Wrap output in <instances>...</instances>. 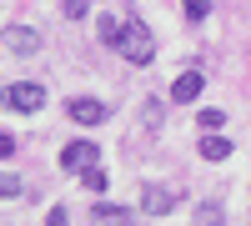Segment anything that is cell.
I'll return each instance as SVG.
<instances>
[{"instance_id":"1","label":"cell","mask_w":251,"mask_h":226,"mask_svg":"<svg viewBox=\"0 0 251 226\" xmlns=\"http://www.w3.org/2000/svg\"><path fill=\"white\" fill-rule=\"evenodd\" d=\"M116 50H121V60H131V66H151V60H156V35H151V25H146V20H126Z\"/></svg>"},{"instance_id":"2","label":"cell","mask_w":251,"mask_h":226,"mask_svg":"<svg viewBox=\"0 0 251 226\" xmlns=\"http://www.w3.org/2000/svg\"><path fill=\"white\" fill-rule=\"evenodd\" d=\"M0 106H10V111H20V116H30V111L46 106V91L30 86V80H15V86H0Z\"/></svg>"},{"instance_id":"3","label":"cell","mask_w":251,"mask_h":226,"mask_svg":"<svg viewBox=\"0 0 251 226\" xmlns=\"http://www.w3.org/2000/svg\"><path fill=\"white\" fill-rule=\"evenodd\" d=\"M176 201H181L176 186H156V181H151V186L141 191V211L146 216H166V211H176Z\"/></svg>"},{"instance_id":"4","label":"cell","mask_w":251,"mask_h":226,"mask_svg":"<svg viewBox=\"0 0 251 226\" xmlns=\"http://www.w3.org/2000/svg\"><path fill=\"white\" fill-rule=\"evenodd\" d=\"M0 46L15 50V55H35V50H40V30H30V25H5V30H0Z\"/></svg>"},{"instance_id":"5","label":"cell","mask_w":251,"mask_h":226,"mask_svg":"<svg viewBox=\"0 0 251 226\" xmlns=\"http://www.w3.org/2000/svg\"><path fill=\"white\" fill-rule=\"evenodd\" d=\"M71 121H75V126H100V121H106L111 116V106H106V100H91V96H80V100H71Z\"/></svg>"},{"instance_id":"6","label":"cell","mask_w":251,"mask_h":226,"mask_svg":"<svg viewBox=\"0 0 251 226\" xmlns=\"http://www.w3.org/2000/svg\"><path fill=\"white\" fill-rule=\"evenodd\" d=\"M60 166H66V171H86V166H96V146H91V141H71V146L60 151Z\"/></svg>"},{"instance_id":"7","label":"cell","mask_w":251,"mask_h":226,"mask_svg":"<svg viewBox=\"0 0 251 226\" xmlns=\"http://www.w3.org/2000/svg\"><path fill=\"white\" fill-rule=\"evenodd\" d=\"M201 91H206V75L201 71H181L176 86H171V100H196Z\"/></svg>"},{"instance_id":"8","label":"cell","mask_w":251,"mask_h":226,"mask_svg":"<svg viewBox=\"0 0 251 226\" xmlns=\"http://www.w3.org/2000/svg\"><path fill=\"white\" fill-rule=\"evenodd\" d=\"M201 156H206V161H226V156H231V141H226V136H216V131H211V136L201 141Z\"/></svg>"},{"instance_id":"9","label":"cell","mask_w":251,"mask_h":226,"mask_svg":"<svg viewBox=\"0 0 251 226\" xmlns=\"http://www.w3.org/2000/svg\"><path fill=\"white\" fill-rule=\"evenodd\" d=\"M96 221L100 226H131V211L126 206H96Z\"/></svg>"},{"instance_id":"10","label":"cell","mask_w":251,"mask_h":226,"mask_svg":"<svg viewBox=\"0 0 251 226\" xmlns=\"http://www.w3.org/2000/svg\"><path fill=\"white\" fill-rule=\"evenodd\" d=\"M121 30H126V20H116V15H106V20L96 25V35L106 40V46H116V40H121Z\"/></svg>"},{"instance_id":"11","label":"cell","mask_w":251,"mask_h":226,"mask_svg":"<svg viewBox=\"0 0 251 226\" xmlns=\"http://www.w3.org/2000/svg\"><path fill=\"white\" fill-rule=\"evenodd\" d=\"M196 226H221V206L216 201H201L196 206Z\"/></svg>"},{"instance_id":"12","label":"cell","mask_w":251,"mask_h":226,"mask_svg":"<svg viewBox=\"0 0 251 226\" xmlns=\"http://www.w3.org/2000/svg\"><path fill=\"white\" fill-rule=\"evenodd\" d=\"M80 181H86L91 191H106V186H111V181H106V171H100V166H86V171H80Z\"/></svg>"},{"instance_id":"13","label":"cell","mask_w":251,"mask_h":226,"mask_svg":"<svg viewBox=\"0 0 251 226\" xmlns=\"http://www.w3.org/2000/svg\"><path fill=\"white\" fill-rule=\"evenodd\" d=\"M10 196H20V176L0 171V201H10Z\"/></svg>"},{"instance_id":"14","label":"cell","mask_w":251,"mask_h":226,"mask_svg":"<svg viewBox=\"0 0 251 226\" xmlns=\"http://www.w3.org/2000/svg\"><path fill=\"white\" fill-rule=\"evenodd\" d=\"M221 121H226V116H221L216 106H206V111H201V126H206V131H221Z\"/></svg>"},{"instance_id":"15","label":"cell","mask_w":251,"mask_h":226,"mask_svg":"<svg viewBox=\"0 0 251 226\" xmlns=\"http://www.w3.org/2000/svg\"><path fill=\"white\" fill-rule=\"evenodd\" d=\"M186 15L201 20V15H211V0H186Z\"/></svg>"},{"instance_id":"16","label":"cell","mask_w":251,"mask_h":226,"mask_svg":"<svg viewBox=\"0 0 251 226\" xmlns=\"http://www.w3.org/2000/svg\"><path fill=\"white\" fill-rule=\"evenodd\" d=\"M46 226H71V216H66V206H55V211L46 216Z\"/></svg>"},{"instance_id":"17","label":"cell","mask_w":251,"mask_h":226,"mask_svg":"<svg viewBox=\"0 0 251 226\" xmlns=\"http://www.w3.org/2000/svg\"><path fill=\"white\" fill-rule=\"evenodd\" d=\"M66 15H71V20H80V15H86V0H66Z\"/></svg>"},{"instance_id":"18","label":"cell","mask_w":251,"mask_h":226,"mask_svg":"<svg viewBox=\"0 0 251 226\" xmlns=\"http://www.w3.org/2000/svg\"><path fill=\"white\" fill-rule=\"evenodd\" d=\"M0 156H15V136H5V131H0Z\"/></svg>"}]
</instances>
